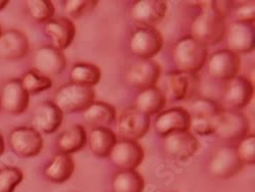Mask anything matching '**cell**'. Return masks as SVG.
Here are the masks:
<instances>
[{"label":"cell","mask_w":255,"mask_h":192,"mask_svg":"<svg viewBox=\"0 0 255 192\" xmlns=\"http://www.w3.org/2000/svg\"><path fill=\"white\" fill-rule=\"evenodd\" d=\"M67 58L65 53L56 49L52 45L42 46L35 52L34 68L35 71L45 77H54L65 71Z\"/></svg>","instance_id":"cell-17"},{"label":"cell","mask_w":255,"mask_h":192,"mask_svg":"<svg viewBox=\"0 0 255 192\" xmlns=\"http://www.w3.org/2000/svg\"><path fill=\"white\" fill-rule=\"evenodd\" d=\"M8 2H9L8 0H0V11L7 6Z\"/></svg>","instance_id":"cell-39"},{"label":"cell","mask_w":255,"mask_h":192,"mask_svg":"<svg viewBox=\"0 0 255 192\" xmlns=\"http://www.w3.org/2000/svg\"><path fill=\"white\" fill-rule=\"evenodd\" d=\"M190 122L189 112L182 106H175L158 114L154 122V128L159 136L166 137L175 132L189 131Z\"/></svg>","instance_id":"cell-15"},{"label":"cell","mask_w":255,"mask_h":192,"mask_svg":"<svg viewBox=\"0 0 255 192\" xmlns=\"http://www.w3.org/2000/svg\"><path fill=\"white\" fill-rule=\"evenodd\" d=\"M167 3L164 0H139L131 10L133 19L147 28H155L166 15Z\"/></svg>","instance_id":"cell-18"},{"label":"cell","mask_w":255,"mask_h":192,"mask_svg":"<svg viewBox=\"0 0 255 192\" xmlns=\"http://www.w3.org/2000/svg\"><path fill=\"white\" fill-rule=\"evenodd\" d=\"M29 97L20 79L9 80L0 91V110L11 115L23 114L28 109Z\"/></svg>","instance_id":"cell-12"},{"label":"cell","mask_w":255,"mask_h":192,"mask_svg":"<svg viewBox=\"0 0 255 192\" xmlns=\"http://www.w3.org/2000/svg\"><path fill=\"white\" fill-rule=\"evenodd\" d=\"M24 179L22 171L15 167H5L0 170V192H14Z\"/></svg>","instance_id":"cell-34"},{"label":"cell","mask_w":255,"mask_h":192,"mask_svg":"<svg viewBox=\"0 0 255 192\" xmlns=\"http://www.w3.org/2000/svg\"><path fill=\"white\" fill-rule=\"evenodd\" d=\"M97 4L96 0H67L63 1V10L68 18H79L90 13Z\"/></svg>","instance_id":"cell-33"},{"label":"cell","mask_w":255,"mask_h":192,"mask_svg":"<svg viewBox=\"0 0 255 192\" xmlns=\"http://www.w3.org/2000/svg\"><path fill=\"white\" fill-rule=\"evenodd\" d=\"M165 103L164 93L155 86L141 90L135 98L134 108L147 116H151L159 114L164 109Z\"/></svg>","instance_id":"cell-25"},{"label":"cell","mask_w":255,"mask_h":192,"mask_svg":"<svg viewBox=\"0 0 255 192\" xmlns=\"http://www.w3.org/2000/svg\"><path fill=\"white\" fill-rule=\"evenodd\" d=\"M117 117L115 106L102 101H93L83 112V120L94 128L106 127L112 124Z\"/></svg>","instance_id":"cell-26"},{"label":"cell","mask_w":255,"mask_h":192,"mask_svg":"<svg viewBox=\"0 0 255 192\" xmlns=\"http://www.w3.org/2000/svg\"><path fill=\"white\" fill-rule=\"evenodd\" d=\"M241 67L239 54L221 49L211 54L207 61V74L216 80L230 81L238 76Z\"/></svg>","instance_id":"cell-5"},{"label":"cell","mask_w":255,"mask_h":192,"mask_svg":"<svg viewBox=\"0 0 255 192\" xmlns=\"http://www.w3.org/2000/svg\"><path fill=\"white\" fill-rule=\"evenodd\" d=\"M109 158L121 171H131L141 165L144 151L137 141L121 139L116 142Z\"/></svg>","instance_id":"cell-11"},{"label":"cell","mask_w":255,"mask_h":192,"mask_svg":"<svg viewBox=\"0 0 255 192\" xmlns=\"http://www.w3.org/2000/svg\"><path fill=\"white\" fill-rule=\"evenodd\" d=\"M93 87L83 86L73 82L67 83L56 91L52 101L62 114L84 112L94 101Z\"/></svg>","instance_id":"cell-3"},{"label":"cell","mask_w":255,"mask_h":192,"mask_svg":"<svg viewBox=\"0 0 255 192\" xmlns=\"http://www.w3.org/2000/svg\"><path fill=\"white\" fill-rule=\"evenodd\" d=\"M86 142L87 134L84 127L79 124H75L60 134L57 140V146L60 153L71 155L81 151Z\"/></svg>","instance_id":"cell-27"},{"label":"cell","mask_w":255,"mask_h":192,"mask_svg":"<svg viewBox=\"0 0 255 192\" xmlns=\"http://www.w3.org/2000/svg\"><path fill=\"white\" fill-rule=\"evenodd\" d=\"M220 116V115H219ZM219 117L216 119H202V118H191L189 131L200 136L214 135L218 127Z\"/></svg>","instance_id":"cell-36"},{"label":"cell","mask_w":255,"mask_h":192,"mask_svg":"<svg viewBox=\"0 0 255 192\" xmlns=\"http://www.w3.org/2000/svg\"><path fill=\"white\" fill-rule=\"evenodd\" d=\"M160 66L153 59H140L133 63L127 73V80L137 89L155 87L160 77Z\"/></svg>","instance_id":"cell-14"},{"label":"cell","mask_w":255,"mask_h":192,"mask_svg":"<svg viewBox=\"0 0 255 192\" xmlns=\"http://www.w3.org/2000/svg\"><path fill=\"white\" fill-rule=\"evenodd\" d=\"M63 114L52 101L41 102L34 112L33 125L40 133L52 134L62 124Z\"/></svg>","instance_id":"cell-22"},{"label":"cell","mask_w":255,"mask_h":192,"mask_svg":"<svg viewBox=\"0 0 255 192\" xmlns=\"http://www.w3.org/2000/svg\"><path fill=\"white\" fill-rule=\"evenodd\" d=\"M26 5L31 17L37 23H47L53 18L54 5L49 0H29Z\"/></svg>","instance_id":"cell-32"},{"label":"cell","mask_w":255,"mask_h":192,"mask_svg":"<svg viewBox=\"0 0 255 192\" xmlns=\"http://www.w3.org/2000/svg\"><path fill=\"white\" fill-rule=\"evenodd\" d=\"M2 33V31H1V26H0V34H1Z\"/></svg>","instance_id":"cell-40"},{"label":"cell","mask_w":255,"mask_h":192,"mask_svg":"<svg viewBox=\"0 0 255 192\" xmlns=\"http://www.w3.org/2000/svg\"><path fill=\"white\" fill-rule=\"evenodd\" d=\"M114 192H143L145 182L136 170L120 171L112 182Z\"/></svg>","instance_id":"cell-28"},{"label":"cell","mask_w":255,"mask_h":192,"mask_svg":"<svg viewBox=\"0 0 255 192\" xmlns=\"http://www.w3.org/2000/svg\"><path fill=\"white\" fill-rule=\"evenodd\" d=\"M243 166L236 153V147L223 146L212 156L208 169L212 177L230 179L237 176L243 169Z\"/></svg>","instance_id":"cell-8"},{"label":"cell","mask_w":255,"mask_h":192,"mask_svg":"<svg viewBox=\"0 0 255 192\" xmlns=\"http://www.w3.org/2000/svg\"><path fill=\"white\" fill-rule=\"evenodd\" d=\"M71 82L83 85V86L93 87L101 79L100 69L92 63L80 62L76 63L70 71Z\"/></svg>","instance_id":"cell-29"},{"label":"cell","mask_w":255,"mask_h":192,"mask_svg":"<svg viewBox=\"0 0 255 192\" xmlns=\"http://www.w3.org/2000/svg\"><path fill=\"white\" fill-rule=\"evenodd\" d=\"M8 143L19 158L30 159L38 156L43 148V138L34 127H17L10 131Z\"/></svg>","instance_id":"cell-4"},{"label":"cell","mask_w":255,"mask_h":192,"mask_svg":"<svg viewBox=\"0 0 255 192\" xmlns=\"http://www.w3.org/2000/svg\"><path fill=\"white\" fill-rule=\"evenodd\" d=\"M20 83L29 95L41 93L48 90L52 86V81L50 78L41 75L35 70L27 72L20 79Z\"/></svg>","instance_id":"cell-31"},{"label":"cell","mask_w":255,"mask_h":192,"mask_svg":"<svg viewBox=\"0 0 255 192\" xmlns=\"http://www.w3.org/2000/svg\"><path fill=\"white\" fill-rule=\"evenodd\" d=\"M44 32L51 39L52 46L62 51L73 43L76 36V27L72 19L67 16H59L53 17L45 23Z\"/></svg>","instance_id":"cell-21"},{"label":"cell","mask_w":255,"mask_h":192,"mask_svg":"<svg viewBox=\"0 0 255 192\" xmlns=\"http://www.w3.org/2000/svg\"><path fill=\"white\" fill-rule=\"evenodd\" d=\"M165 98L171 101H181L190 96V93L195 92L199 80L196 74H189L181 71L171 72L164 78Z\"/></svg>","instance_id":"cell-16"},{"label":"cell","mask_w":255,"mask_h":192,"mask_svg":"<svg viewBox=\"0 0 255 192\" xmlns=\"http://www.w3.org/2000/svg\"><path fill=\"white\" fill-rule=\"evenodd\" d=\"M254 94L253 84L243 76H236L229 81L223 95L224 110L239 111L251 101Z\"/></svg>","instance_id":"cell-13"},{"label":"cell","mask_w":255,"mask_h":192,"mask_svg":"<svg viewBox=\"0 0 255 192\" xmlns=\"http://www.w3.org/2000/svg\"><path fill=\"white\" fill-rule=\"evenodd\" d=\"M238 158L243 165L253 166L255 163V135H246L236 147Z\"/></svg>","instance_id":"cell-35"},{"label":"cell","mask_w":255,"mask_h":192,"mask_svg":"<svg viewBox=\"0 0 255 192\" xmlns=\"http://www.w3.org/2000/svg\"><path fill=\"white\" fill-rule=\"evenodd\" d=\"M4 148H5L4 139H3L2 135L0 134V157H1V156H2V154L4 153Z\"/></svg>","instance_id":"cell-38"},{"label":"cell","mask_w":255,"mask_h":192,"mask_svg":"<svg viewBox=\"0 0 255 192\" xmlns=\"http://www.w3.org/2000/svg\"><path fill=\"white\" fill-rule=\"evenodd\" d=\"M248 130L249 121L243 113L223 109L215 135L226 141H240L247 135Z\"/></svg>","instance_id":"cell-7"},{"label":"cell","mask_w":255,"mask_h":192,"mask_svg":"<svg viewBox=\"0 0 255 192\" xmlns=\"http://www.w3.org/2000/svg\"><path fill=\"white\" fill-rule=\"evenodd\" d=\"M150 128V117L135 108L125 110L119 117L117 129L122 139L137 141L147 134Z\"/></svg>","instance_id":"cell-9"},{"label":"cell","mask_w":255,"mask_h":192,"mask_svg":"<svg viewBox=\"0 0 255 192\" xmlns=\"http://www.w3.org/2000/svg\"><path fill=\"white\" fill-rule=\"evenodd\" d=\"M254 10H255V6L253 1L251 3H245L240 5L235 11L237 20H239V22L254 23V18H255Z\"/></svg>","instance_id":"cell-37"},{"label":"cell","mask_w":255,"mask_h":192,"mask_svg":"<svg viewBox=\"0 0 255 192\" xmlns=\"http://www.w3.org/2000/svg\"><path fill=\"white\" fill-rule=\"evenodd\" d=\"M29 51V39L19 30H6L0 34V58L18 60L25 57Z\"/></svg>","instance_id":"cell-20"},{"label":"cell","mask_w":255,"mask_h":192,"mask_svg":"<svg viewBox=\"0 0 255 192\" xmlns=\"http://www.w3.org/2000/svg\"><path fill=\"white\" fill-rule=\"evenodd\" d=\"M226 16L216 6V1H203L202 10L191 23V37L205 45H216L227 33Z\"/></svg>","instance_id":"cell-1"},{"label":"cell","mask_w":255,"mask_h":192,"mask_svg":"<svg viewBox=\"0 0 255 192\" xmlns=\"http://www.w3.org/2000/svg\"><path fill=\"white\" fill-rule=\"evenodd\" d=\"M222 108L218 102L210 98H197L190 104L189 110L191 118L202 119H216L222 112Z\"/></svg>","instance_id":"cell-30"},{"label":"cell","mask_w":255,"mask_h":192,"mask_svg":"<svg viewBox=\"0 0 255 192\" xmlns=\"http://www.w3.org/2000/svg\"><path fill=\"white\" fill-rule=\"evenodd\" d=\"M163 47V37L156 28H138L131 36L130 49L141 59H151Z\"/></svg>","instance_id":"cell-6"},{"label":"cell","mask_w":255,"mask_h":192,"mask_svg":"<svg viewBox=\"0 0 255 192\" xmlns=\"http://www.w3.org/2000/svg\"><path fill=\"white\" fill-rule=\"evenodd\" d=\"M173 58L178 71L196 74L207 59V47L191 36L180 39L175 44Z\"/></svg>","instance_id":"cell-2"},{"label":"cell","mask_w":255,"mask_h":192,"mask_svg":"<svg viewBox=\"0 0 255 192\" xmlns=\"http://www.w3.org/2000/svg\"><path fill=\"white\" fill-rule=\"evenodd\" d=\"M115 132L106 127L93 128L89 134V148L91 153L100 159L109 158L113 147L117 142Z\"/></svg>","instance_id":"cell-24"},{"label":"cell","mask_w":255,"mask_h":192,"mask_svg":"<svg viewBox=\"0 0 255 192\" xmlns=\"http://www.w3.org/2000/svg\"><path fill=\"white\" fill-rule=\"evenodd\" d=\"M199 143L190 131L175 132L164 137V151L166 155L179 162L192 158L198 151Z\"/></svg>","instance_id":"cell-10"},{"label":"cell","mask_w":255,"mask_h":192,"mask_svg":"<svg viewBox=\"0 0 255 192\" xmlns=\"http://www.w3.org/2000/svg\"><path fill=\"white\" fill-rule=\"evenodd\" d=\"M229 50L239 53H250L255 47L254 23L235 20L227 32Z\"/></svg>","instance_id":"cell-19"},{"label":"cell","mask_w":255,"mask_h":192,"mask_svg":"<svg viewBox=\"0 0 255 192\" xmlns=\"http://www.w3.org/2000/svg\"><path fill=\"white\" fill-rule=\"evenodd\" d=\"M75 171V162L71 155L59 153L55 155L44 169V176L52 183L67 182Z\"/></svg>","instance_id":"cell-23"}]
</instances>
